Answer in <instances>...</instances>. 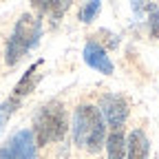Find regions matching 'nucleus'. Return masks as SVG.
<instances>
[{
	"label": "nucleus",
	"instance_id": "f257e3e1",
	"mask_svg": "<svg viewBox=\"0 0 159 159\" xmlns=\"http://www.w3.org/2000/svg\"><path fill=\"white\" fill-rule=\"evenodd\" d=\"M73 142L77 148H84L91 155H97L106 142V122L97 106L80 104L73 113Z\"/></svg>",
	"mask_w": 159,
	"mask_h": 159
},
{
	"label": "nucleus",
	"instance_id": "f03ea898",
	"mask_svg": "<svg viewBox=\"0 0 159 159\" xmlns=\"http://www.w3.org/2000/svg\"><path fill=\"white\" fill-rule=\"evenodd\" d=\"M40 33H42V20L33 13H22L18 18V22L7 40L5 47V62L9 66H16L38 42H40Z\"/></svg>",
	"mask_w": 159,
	"mask_h": 159
},
{
	"label": "nucleus",
	"instance_id": "7ed1b4c3",
	"mask_svg": "<svg viewBox=\"0 0 159 159\" xmlns=\"http://www.w3.org/2000/svg\"><path fill=\"white\" fill-rule=\"evenodd\" d=\"M69 128L66 111L60 102H47L33 115V137L38 146H47L60 142Z\"/></svg>",
	"mask_w": 159,
	"mask_h": 159
},
{
	"label": "nucleus",
	"instance_id": "20e7f679",
	"mask_svg": "<svg viewBox=\"0 0 159 159\" xmlns=\"http://www.w3.org/2000/svg\"><path fill=\"white\" fill-rule=\"evenodd\" d=\"M0 159H38V144L31 128L16 130L0 148Z\"/></svg>",
	"mask_w": 159,
	"mask_h": 159
},
{
	"label": "nucleus",
	"instance_id": "39448f33",
	"mask_svg": "<svg viewBox=\"0 0 159 159\" xmlns=\"http://www.w3.org/2000/svg\"><path fill=\"white\" fill-rule=\"evenodd\" d=\"M99 113H102L104 117V122L113 128V130H119L124 124H126V119H128V102H126V97L124 95H115V93H106L99 97Z\"/></svg>",
	"mask_w": 159,
	"mask_h": 159
},
{
	"label": "nucleus",
	"instance_id": "423d86ee",
	"mask_svg": "<svg viewBox=\"0 0 159 159\" xmlns=\"http://www.w3.org/2000/svg\"><path fill=\"white\" fill-rule=\"evenodd\" d=\"M82 55H84V62L91 69L104 73V75H111L113 73V62H111L108 53L104 51V47H99L95 40H89V42L84 44V53Z\"/></svg>",
	"mask_w": 159,
	"mask_h": 159
},
{
	"label": "nucleus",
	"instance_id": "0eeeda50",
	"mask_svg": "<svg viewBox=\"0 0 159 159\" xmlns=\"http://www.w3.org/2000/svg\"><path fill=\"white\" fill-rule=\"evenodd\" d=\"M150 142L142 128H135L126 139V159H148Z\"/></svg>",
	"mask_w": 159,
	"mask_h": 159
},
{
	"label": "nucleus",
	"instance_id": "6e6552de",
	"mask_svg": "<svg viewBox=\"0 0 159 159\" xmlns=\"http://www.w3.org/2000/svg\"><path fill=\"white\" fill-rule=\"evenodd\" d=\"M40 64H42V62H35V64H31V66L25 71V75L20 77V82H18L16 89H13V97H20V99H22L25 95H29V93L38 86V82H40Z\"/></svg>",
	"mask_w": 159,
	"mask_h": 159
},
{
	"label": "nucleus",
	"instance_id": "1a4fd4ad",
	"mask_svg": "<svg viewBox=\"0 0 159 159\" xmlns=\"http://www.w3.org/2000/svg\"><path fill=\"white\" fill-rule=\"evenodd\" d=\"M104 148H106V159H126V135L119 130H113L106 142H104Z\"/></svg>",
	"mask_w": 159,
	"mask_h": 159
},
{
	"label": "nucleus",
	"instance_id": "9d476101",
	"mask_svg": "<svg viewBox=\"0 0 159 159\" xmlns=\"http://www.w3.org/2000/svg\"><path fill=\"white\" fill-rule=\"evenodd\" d=\"M31 2V7H33V11H35V16L38 18H42V16H51L53 18V22H57L60 18H62V13H64V2L62 0H29Z\"/></svg>",
	"mask_w": 159,
	"mask_h": 159
},
{
	"label": "nucleus",
	"instance_id": "9b49d317",
	"mask_svg": "<svg viewBox=\"0 0 159 159\" xmlns=\"http://www.w3.org/2000/svg\"><path fill=\"white\" fill-rule=\"evenodd\" d=\"M99 9H102V0H89V2L80 9V20H82L84 25H91L93 20H97Z\"/></svg>",
	"mask_w": 159,
	"mask_h": 159
},
{
	"label": "nucleus",
	"instance_id": "f8f14e48",
	"mask_svg": "<svg viewBox=\"0 0 159 159\" xmlns=\"http://www.w3.org/2000/svg\"><path fill=\"white\" fill-rule=\"evenodd\" d=\"M20 106V97H9V99H5L2 104H0V130H2L5 126H7V122H9V117L16 113V108Z\"/></svg>",
	"mask_w": 159,
	"mask_h": 159
},
{
	"label": "nucleus",
	"instance_id": "ddd939ff",
	"mask_svg": "<svg viewBox=\"0 0 159 159\" xmlns=\"http://www.w3.org/2000/svg\"><path fill=\"white\" fill-rule=\"evenodd\" d=\"M148 25H150V38H159V9L155 2L148 7Z\"/></svg>",
	"mask_w": 159,
	"mask_h": 159
},
{
	"label": "nucleus",
	"instance_id": "4468645a",
	"mask_svg": "<svg viewBox=\"0 0 159 159\" xmlns=\"http://www.w3.org/2000/svg\"><path fill=\"white\" fill-rule=\"evenodd\" d=\"M130 5H133L135 16H137V18H142L144 11H148V7H150V0H130Z\"/></svg>",
	"mask_w": 159,
	"mask_h": 159
},
{
	"label": "nucleus",
	"instance_id": "2eb2a0df",
	"mask_svg": "<svg viewBox=\"0 0 159 159\" xmlns=\"http://www.w3.org/2000/svg\"><path fill=\"white\" fill-rule=\"evenodd\" d=\"M62 2H64V5H69V2H73V0H62Z\"/></svg>",
	"mask_w": 159,
	"mask_h": 159
}]
</instances>
